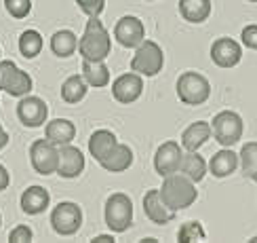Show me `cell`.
Masks as SVG:
<instances>
[{"instance_id":"obj_11","label":"cell","mask_w":257,"mask_h":243,"mask_svg":"<svg viewBox=\"0 0 257 243\" xmlns=\"http://www.w3.org/2000/svg\"><path fill=\"white\" fill-rule=\"evenodd\" d=\"M114 38L124 49H137L146 40V28L144 21L135 15H124L116 21L114 26Z\"/></svg>"},{"instance_id":"obj_19","label":"cell","mask_w":257,"mask_h":243,"mask_svg":"<svg viewBox=\"0 0 257 243\" xmlns=\"http://www.w3.org/2000/svg\"><path fill=\"white\" fill-rule=\"evenodd\" d=\"M116 144H118V137H116L114 131L97 129V131H93L91 137H89V152H91V156L95 158V161L101 163L103 158L116 148Z\"/></svg>"},{"instance_id":"obj_16","label":"cell","mask_w":257,"mask_h":243,"mask_svg":"<svg viewBox=\"0 0 257 243\" xmlns=\"http://www.w3.org/2000/svg\"><path fill=\"white\" fill-rule=\"evenodd\" d=\"M51 205V195L45 186H28L24 193H21V199H19V207L24 214L28 216H40L45 214L47 207Z\"/></svg>"},{"instance_id":"obj_18","label":"cell","mask_w":257,"mask_h":243,"mask_svg":"<svg viewBox=\"0 0 257 243\" xmlns=\"http://www.w3.org/2000/svg\"><path fill=\"white\" fill-rule=\"evenodd\" d=\"M240 167V158L238 154L232 150V148H223L221 146V150H217L215 154L211 156V161H209V172L213 178H228L232 176L236 169Z\"/></svg>"},{"instance_id":"obj_12","label":"cell","mask_w":257,"mask_h":243,"mask_svg":"<svg viewBox=\"0 0 257 243\" xmlns=\"http://www.w3.org/2000/svg\"><path fill=\"white\" fill-rule=\"evenodd\" d=\"M181 156H184V148H181L175 140L163 142L154 152V172L163 178L179 172Z\"/></svg>"},{"instance_id":"obj_2","label":"cell","mask_w":257,"mask_h":243,"mask_svg":"<svg viewBox=\"0 0 257 243\" xmlns=\"http://www.w3.org/2000/svg\"><path fill=\"white\" fill-rule=\"evenodd\" d=\"M112 51V38L110 32L105 30L99 17H89L87 28H84L82 36L78 40V53L82 59L91 61H103Z\"/></svg>"},{"instance_id":"obj_41","label":"cell","mask_w":257,"mask_h":243,"mask_svg":"<svg viewBox=\"0 0 257 243\" xmlns=\"http://www.w3.org/2000/svg\"><path fill=\"white\" fill-rule=\"evenodd\" d=\"M148 3H154V0H148Z\"/></svg>"},{"instance_id":"obj_3","label":"cell","mask_w":257,"mask_h":243,"mask_svg":"<svg viewBox=\"0 0 257 243\" xmlns=\"http://www.w3.org/2000/svg\"><path fill=\"white\" fill-rule=\"evenodd\" d=\"M175 91L181 104L186 106H202L211 98V83L207 80L205 74L196 70L181 72L175 83Z\"/></svg>"},{"instance_id":"obj_15","label":"cell","mask_w":257,"mask_h":243,"mask_svg":"<svg viewBox=\"0 0 257 243\" xmlns=\"http://www.w3.org/2000/svg\"><path fill=\"white\" fill-rule=\"evenodd\" d=\"M84 154L80 148L72 146V144H63L59 146V165H57V176L63 180H74L84 172Z\"/></svg>"},{"instance_id":"obj_42","label":"cell","mask_w":257,"mask_h":243,"mask_svg":"<svg viewBox=\"0 0 257 243\" xmlns=\"http://www.w3.org/2000/svg\"><path fill=\"white\" fill-rule=\"evenodd\" d=\"M0 53H3V51H0Z\"/></svg>"},{"instance_id":"obj_8","label":"cell","mask_w":257,"mask_h":243,"mask_svg":"<svg viewBox=\"0 0 257 243\" xmlns=\"http://www.w3.org/2000/svg\"><path fill=\"white\" fill-rule=\"evenodd\" d=\"M82 220H84L82 207L74 203V201H61L51 211V228L63 237L78 232L82 226Z\"/></svg>"},{"instance_id":"obj_34","label":"cell","mask_w":257,"mask_h":243,"mask_svg":"<svg viewBox=\"0 0 257 243\" xmlns=\"http://www.w3.org/2000/svg\"><path fill=\"white\" fill-rule=\"evenodd\" d=\"M240 40H242V45L247 47V49L257 51V24L244 26L242 32H240Z\"/></svg>"},{"instance_id":"obj_37","label":"cell","mask_w":257,"mask_h":243,"mask_svg":"<svg viewBox=\"0 0 257 243\" xmlns=\"http://www.w3.org/2000/svg\"><path fill=\"white\" fill-rule=\"evenodd\" d=\"M93 243H114V235H99V237H93Z\"/></svg>"},{"instance_id":"obj_5","label":"cell","mask_w":257,"mask_h":243,"mask_svg":"<svg viewBox=\"0 0 257 243\" xmlns=\"http://www.w3.org/2000/svg\"><path fill=\"white\" fill-rule=\"evenodd\" d=\"M242 116L234 110H221L211 121V135L223 148H232L234 144H238L242 137Z\"/></svg>"},{"instance_id":"obj_13","label":"cell","mask_w":257,"mask_h":243,"mask_svg":"<svg viewBox=\"0 0 257 243\" xmlns=\"http://www.w3.org/2000/svg\"><path fill=\"white\" fill-rule=\"evenodd\" d=\"M144 93V78L137 72H124L112 83V98L118 104H133Z\"/></svg>"},{"instance_id":"obj_25","label":"cell","mask_w":257,"mask_h":243,"mask_svg":"<svg viewBox=\"0 0 257 243\" xmlns=\"http://www.w3.org/2000/svg\"><path fill=\"white\" fill-rule=\"evenodd\" d=\"M179 172L186 174L192 182H200V180L207 176L209 165L205 158H202V154H198V150H186L184 156H181Z\"/></svg>"},{"instance_id":"obj_21","label":"cell","mask_w":257,"mask_h":243,"mask_svg":"<svg viewBox=\"0 0 257 243\" xmlns=\"http://www.w3.org/2000/svg\"><path fill=\"white\" fill-rule=\"evenodd\" d=\"M45 137L55 146L72 144V140L76 137V125L68 119H53L45 127Z\"/></svg>"},{"instance_id":"obj_27","label":"cell","mask_w":257,"mask_h":243,"mask_svg":"<svg viewBox=\"0 0 257 243\" xmlns=\"http://www.w3.org/2000/svg\"><path fill=\"white\" fill-rule=\"evenodd\" d=\"M87 89L89 85L82 78V74H72L61 85V100L66 104H78L87 98Z\"/></svg>"},{"instance_id":"obj_9","label":"cell","mask_w":257,"mask_h":243,"mask_svg":"<svg viewBox=\"0 0 257 243\" xmlns=\"http://www.w3.org/2000/svg\"><path fill=\"white\" fill-rule=\"evenodd\" d=\"M30 163L34 167V172L40 176H51L57 174L59 165V146L49 142L47 137L34 140L30 146Z\"/></svg>"},{"instance_id":"obj_10","label":"cell","mask_w":257,"mask_h":243,"mask_svg":"<svg viewBox=\"0 0 257 243\" xmlns=\"http://www.w3.org/2000/svg\"><path fill=\"white\" fill-rule=\"evenodd\" d=\"M17 119L24 127H30V129H36V127H42L49 119V106L42 98H36V95H24L17 104Z\"/></svg>"},{"instance_id":"obj_7","label":"cell","mask_w":257,"mask_h":243,"mask_svg":"<svg viewBox=\"0 0 257 243\" xmlns=\"http://www.w3.org/2000/svg\"><path fill=\"white\" fill-rule=\"evenodd\" d=\"M165 66V53L158 42L144 40L135 49V55L131 59V70L142 74V76H156Z\"/></svg>"},{"instance_id":"obj_31","label":"cell","mask_w":257,"mask_h":243,"mask_svg":"<svg viewBox=\"0 0 257 243\" xmlns=\"http://www.w3.org/2000/svg\"><path fill=\"white\" fill-rule=\"evenodd\" d=\"M5 9L11 17L24 19L32 11V0H5Z\"/></svg>"},{"instance_id":"obj_32","label":"cell","mask_w":257,"mask_h":243,"mask_svg":"<svg viewBox=\"0 0 257 243\" xmlns=\"http://www.w3.org/2000/svg\"><path fill=\"white\" fill-rule=\"evenodd\" d=\"M87 17H99L105 9V0H74Z\"/></svg>"},{"instance_id":"obj_23","label":"cell","mask_w":257,"mask_h":243,"mask_svg":"<svg viewBox=\"0 0 257 243\" xmlns=\"http://www.w3.org/2000/svg\"><path fill=\"white\" fill-rule=\"evenodd\" d=\"M213 11L211 0H179V15L188 24H202Z\"/></svg>"},{"instance_id":"obj_38","label":"cell","mask_w":257,"mask_h":243,"mask_svg":"<svg viewBox=\"0 0 257 243\" xmlns=\"http://www.w3.org/2000/svg\"><path fill=\"white\" fill-rule=\"evenodd\" d=\"M0 228H3V214H0Z\"/></svg>"},{"instance_id":"obj_4","label":"cell","mask_w":257,"mask_h":243,"mask_svg":"<svg viewBox=\"0 0 257 243\" xmlns=\"http://www.w3.org/2000/svg\"><path fill=\"white\" fill-rule=\"evenodd\" d=\"M105 226L112 232H124L133 226V201L124 193H112L103 207Z\"/></svg>"},{"instance_id":"obj_35","label":"cell","mask_w":257,"mask_h":243,"mask_svg":"<svg viewBox=\"0 0 257 243\" xmlns=\"http://www.w3.org/2000/svg\"><path fill=\"white\" fill-rule=\"evenodd\" d=\"M9 184H11V174L7 172V167L0 163V193H3V190H7Z\"/></svg>"},{"instance_id":"obj_1","label":"cell","mask_w":257,"mask_h":243,"mask_svg":"<svg viewBox=\"0 0 257 243\" xmlns=\"http://www.w3.org/2000/svg\"><path fill=\"white\" fill-rule=\"evenodd\" d=\"M160 197H163L165 205L171 211H179V209H188L190 205L196 203L198 190H196V184L192 182L186 174L175 172L171 176H165L163 188H160Z\"/></svg>"},{"instance_id":"obj_30","label":"cell","mask_w":257,"mask_h":243,"mask_svg":"<svg viewBox=\"0 0 257 243\" xmlns=\"http://www.w3.org/2000/svg\"><path fill=\"white\" fill-rule=\"evenodd\" d=\"M205 226L198 220H190L184 222L177 230V241L179 243H196V241H205Z\"/></svg>"},{"instance_id":"obj_22","label":"cell","mask_w":257,"mask_h":243,"mask_svg":"<svg viewBox=\"0 0 257 243\" xmlns=\"http://www.w3.org/2000/svg\"><path fill=\"white\" fill-rule=\"evenodd\" d=\"M99 165L105 169V172H112V174L126 172V169L133 165V150H131V146H128V144H116V148L103 158Z\"/></svg>"},{"instance_id":"obj_28","label":"cell","mask_w":257,"mask_h":243,"mask_svg":"<svg viewBox=\"0 0 257 243\" xmlns=\"http://www.w3.org/2000/svg\"><path fill=\"white\" fill-rule=\"evenodd\" d=\"M42 45H45V42H42L40 32H36V30H24L19 36V42H17L21 57H26V59L38 57L42 51Z\"/></svg>"},{"instance_id":"obj_29","label":"cell","mask_w":257,"mask_h":243,"mask_svg":"<svg viewBox=\"0 0 257 243\" xmlns=\"http://www.w3.org/2000/svg\"><path fill=\"white\" fill-rule=\"evenodd\" d=\"M240 169L242 176L257 184V142H247L240 148Z\"/></svg>"},{"instance_id":"obj_40","label":"cell","mask_w":257,"mask_h":243,"mask_svg":"<svg viewBox=\"0 0 257 243\" xmlns=\"http://www.w3.org/2000/svg\"><path fill=\"white\" fill-rule=\"evenodd\" d=\"M247 3H257V0H247Z\"/></svg>"},{"instance_id":"obj_26","label":"cell","mask_w":257,"mask_h":243,"mask_svg":"<svg viewBox=\"0 0 257 243\" xmlns=\"http://www.w3.org/2000/svg\"><path fill=\"white\" fill-rule=\"evenodd\" d=\"M82 78L87 80V85H91V87L103 89L110 85V70L103 61L82 59Z\"/></svg>"},{"instance_id":"obj_14","label":"cell","mask_w":257,"mask_h":243,"mask_svg":"<svg viewBox=\"0 0 257 243\" xmlns=\"http://www.w3.org/2000/svg\"><path fill=\"white\" fill-rule=\"evenodd\" d=\"M211 59L217 68H234L242 59V47L230 36H221L213 40L211 45Z\"/></svg>"},{"instance_id":"obj_24","label":"cell","mask_w":257,"mask_h":243,"mask_svg":"<svg viewBox=\"0 0 257 243\" xmlns=\"http://www.w3.org/2000/svg\"><path fill=\"white\" fill-rule=\"evenodd\" d=\"M51 51L59 59H68L78 51V38L72 30H57L51 36Z\"/></svg>"},{"instance_id":"obj_17","label":"cell","mask_w":257,"mask_h":243,"mask_svg":"<svg viewBox=\"0 0 257 243\" xmlns=\"http://www.w3.org/2000/svg\"><path fill=\"white\" fill-rule=\"evenodd\" d=\"M144 214L148 216L150 222H154V224H169V222L175 218V211H171L165 205L158 188H150L144 195Z\"/></svg>"},{"instance_id":"obj_36","label":"cell","mask_w":257,"mask_h":243,"mask_svg":"<svg viewBox=\"0 0 257 243\" xmlns=\"http://www.w3.org/2000/svg\"><path fill=\"white\" fill-rule=\"evenodd\" d=\"M9 140H11V137H9V133L5 131V127L0 125V150H5V148H7V144H9Z\"/></svg>"},{"instance_id":"obj_33","label":"cell","mask_w":257,"mask_h":243,"mask_svg":"<svg viewBox=\"0 0 257 243\" xmlns=\"http://www.w3.org/2000/svg\"><path fill=\"white\" fill-rule=\"evenodd\" d=\"M32 239H34V232L28 224H17L9 232V243H30Z\"/></svg>"},{"instance_id":"obj_39","label":"cell","mask_w":257,"mask_h":243,"mask_svg":"<svg viewBox=\"0 0 257 243\" xmlns=\"http://www.w3.org/2000/svg\"><path fill=\"white\" fill-rule=\"evenodd\" d=\"M251 241H253V243H257V237H253V239H251Z\"/></svg>"},{"instance_id":"obj_6","label":"cell","mask_w":257,"mask_h":243,"mask_svg":"<svg viewBox=\"0 0 257 243\" xmlns=\"http://www.w3.org/2000/svg\"><path fill=\"white\" fill-rule=\"evenodd\" d=\"M32 89H34V80L26 70H21L11 59L0 61V91L9 93L11 98H24L30 95Z\"/></svg>"},{"instance_id":"obj_20","label":"cell","mask_w":257,"mask_h":243,"mask_svg":"<svg viewBox=\"0 0 257 243\" xmlns=\"http://www.w3.org/2000/svg\"><path fill=\"white\" fill-rule=\"evenodd\" d=\"M211 137V123L207 121H196L186 127V131L181 133V148L184 150H198L202 148Z\"/></svg>"}]
</instances>
